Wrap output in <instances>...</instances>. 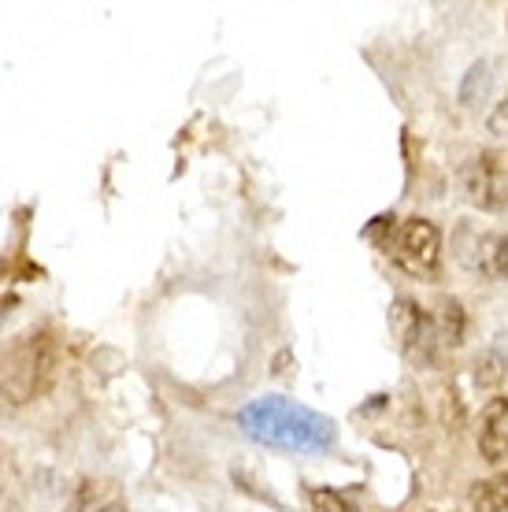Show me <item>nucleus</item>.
Here are the masks:
<instances>
[{
  "mask_svg": "<svg viewBox=\"0 0 508 512\" xmlns=\"http://www.w3.org/2000/svg\"><path fill=\"white\" fill-rule=\"evenodd\" d=\"M238 427L260 446L290 453H327L338 442V427L323 412L305 409L290 397H256L238 412Z\"/></svg>",
  "mask_w": 508,
  "mask_h": 512,
  "instance_id": "1",
  "label": "nucleus"
},
{
  "mask_svg": "<svg viewBox=\"0 0 508 512\" xmlns=\"http://www.w3.org/2000/svg\"><path fill=\"white\" fill-rule=\"evenodd\" d=\"M386 253L394 256V264L416 279H427L438 271V260H442V234L431 219L412 216L397 223L394 238L386 242Z\"/></svg>",
  "mask_w": 508,
  "mask_h": 512,
  "instance_id": "2",
  "label": "nucleus"
},
{
  "mask_svg": "<svg viewBox=\"0 0 508 512\" xmlns=\"http://www.w3.org/2000/svg\"><path fill=\"white\" fill-rule=\"evenodd\" d=\"M390 331H394L397 349L405 353L408 364L431 368L434 357H438V331H434V320L416 301H408V297L394 301V308H390Z\"/></svg>",
  "mask_w": 508,
  "mask_h": 512,
  "instance_id": "3",
  "label": "nucleus"
},
{
  "mask_svg": "<svg viewBox=\"0 0 508 512\" xmlns=\"http://www.w3.org/2000/svg\"><path fill=\"white\" fill-rule=\"evenodd\" d=\"M460 182H464V193H468L471 205L486 208V212L508 208V167L501 164V156L479 153L471 164H464Z\"/></svg>",
  "mask_w": 508,
  "mask_h": 512,
  "instance_id": "4",
  "label": "nucleus"
},
{
  "mask_svg": "<svg viewBox=\"0 0 508 512\" xmlns=\"http://www.w3.org/2000/svg\"><path fill=\"white\" fill-rule=\"evenodd\" d=\"M479 453L490 464L508 461V397H494L479 420Z\"/></svg>",
  "mask_w": 508,
  "mask_h": 512,
  "instance_id": "5",
  "label": "nucleus"
},
{
  "mask_svg": "<svg viewBox=\"0 0 508 512\" xmlns=\"http://www.w3.org/2000/svg\"><path fill=\"white\" fill-rule=\"evenodd\" d=\"M468 264L486 279H508V234L475 231V253L468 256Z\"/></svg>",
  "mask_w": 508,
  "mask_h": 512,
  "instance_id": "6",
  "label": "nucleus"
},
{
  "mask_svg": "<svg viewBox=\"0 0 508 512\" xmlns=\"http://www.w3.org/2000/svg\"><path fill=\"white\" fill-rule=\"evenodd\" d=\"M434 331H438V346L457 349L464 342V331H468V316H464V305L457 297H445L438 305V316H434Z\"/></svg>",
  "mask_w": 508,
  "mask_h": 512,
  "instance_id": "7",
  "label": "nucleus"
},
{
  "mask_svg": "<svg viewBox=\"0 0 508 512\" xmlns=\"http://www.w3.org/2000/svg\"><path fill=\"white\" fill-rule=\"evenodd\" d=\"M471 509L475 512H508V475L475 483V487H471Z\"/></svg>",
  "mask_w": 508,
  "mask_h": 512,
  "instance_id": "8",
  "label": "nucleus"
},
{
  "mask_svg": "<svg viewBox=\"0 0 508 512\" xmlns=\"http://www.w3.org/2000/svg\"><path fill=\"white\" fill-rule=\"evenodd\" d=\"M308 501H312V512H356V505L345 498L342 490L331 487H312L308 490Z\"/></svg>",
  "mask_w": 508,
  "mask_h": 512,
  "instance_id": "9",
  "label": "nucleus"
},
{
  "mask_svg": "<svg viewBox=\"0 0 508 512\" xmlns=\"http://www.w3.org/2000/svg\"><path fill=\"white\" fill-rule=\"evenodd\" d=\"M490 90V64H471V71L464 75V86H460V101L464 104H475L479 97H486Z\"/></svg>",
  "mask_w": 508,
  "mask_h": 512,
  "instance_id": "10",
  "label": "nucleus"
},
{
  "mask_svg": "<svg viewBox=\"0 0 508 512\" xmlns=\"http://www.w3.org/2000/svg\"><path fill=\"white\" fill-rule=\"evenodd\" d=\"M501 379H505V357H497V353H483V357L475 360V386L494 390Z\"/></svg>",
  "mask_w": 508,
  "mask_h": 512,
  "instance_id": "11",
  "label": "nucleus"
},
{
  "mask_svg": "<svg viewBox=\"0 0 508 512\" xmlns=\"http://www.w3.org/2000/svg\"><path fill=\"white\" fill-rule=\"evenodd\" d=\"M501 116L508 119V93H505V101H501Z\"/></svg>",
  "mask_w": 508,
  "mask_h": 512,
  "instance_id": "12",
  "label": "nucleus"
},
{
  "mask_svg": "<svg viewBox=\"0 0 508 512\" xmlns=\"http://www.w3.org/2000/svg\"><path fill=\"white\" fill-rule=\"evenodd\" d=\"M101 512H123V509H119V505H108V509H101Z\"/></svg>",
  "mask_w": 508,
  "mask_h": 512,
  "instance_id": "13",
  "label": "nucleus"
}]
</instances>
